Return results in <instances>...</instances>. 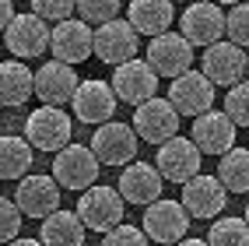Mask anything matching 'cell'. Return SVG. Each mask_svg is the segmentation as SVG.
<instances>
[{"mask_svg": "<svg viewBox=\"0 0 249 246\" xmlns=\"http://www.w3.org/2000/svg\"><path fill=\"white\" fill-rule=\"evenodd\" d=\"M74 134V127H71V116L63 113L60 106H42V109H32L28 113V120H25V141L36 148V151H63Z\"/></svg>", "mask_w": 249, "mask_h": 246, "instance_id": "cell-1", "label": "cell"}, {"mask_svg": "<svg viewBox=\"0 0 249 246\" xmlns=\"http://www.w3.org/2000/svg\"><path fill=\"white\" fill-rule=\"evenodd\" d=\"M98 169H102V162L95 158L91 144H67L53 158V179L63 190H77V193H85L88 187H95Z\"/></svg>", "mask_w": 249, "mask_h": 246, "instance_id": "cell-2", "label": "cell"}, {"mask_svg": "<svg viewBox=\"0 0 249 246\" xmlns=\"http://www.w3.org/2000/svg\"><path fill=\"white\" fill-rule=\"evenodd\" d=\"M123 193L112 190V187H88L85 193H81L77 201V215L81 222H85V228H91V232H112L116 225H123Z\"/></svg>", "mask_w": 249, "mask_h": 246, "instance_id": "cell-3", "label": "cell"}, {"mask_svg": "<svg viewBox=\"0 0 249 246\" xmlns=\"http://www.w3.org/2000/svg\"><path fill=\"white\" fill-rule=\"evenodd\" d=\"M155 166L161 172L165 183H190L193 176H200V166H204V151L193 144V137H172L158 144V158Z\"/></svg>", "mask_w": 249, "mask_h": 246, "instance_id": "cell-4", "label": "cell"}, {"mask_svg": "<svg viewBox=\"0 0 249 246\" xmlns=\"http://www.w3.org/2000/svg\"><path fill=\"white\" fill-rule=\"evenodd\" d=\"M112 92H116V98L120 102H126V106H144L147 98H155L158 95V74H155V67L147 60H126V63H120V67H112Z\"/></svg>", "mask_w": 249, "mask_h": 246, "instance_id": "cell-5", "label": "cell"}, {"mask_svg": "<svg viewBox=\"0 0 249 246\" xmlns=\"http://www.w3.org/2000/svg\"><path fill=\"white\" fill-rule=\"evenodd\" d=\"M49 39H53V28L49 21H42L39 14H14V21L4 32V42H7V53L14 60H36L49 49Z\"/></svg>", "mask_w": 249, "mask_h": 246, "instance_id": "cell-6", "label": "cell"}, {"mask_svg": "<svg viewBox=\"0 0 249 246\" xmlns=\"http://www.w3.org/2000/svg\"><path fill=\"white\" fill-rule=\"evenodd\" d=\"M137 130L130 123H102L95 127L91 134V151L95 158L102 162V166H130V162H137Z\"/></svg>", "mask_w": 249, "mask_h": 246, "instance_id": "cell-7", "label": "cell"}, {"mask_svg": "<svg viewBox=\"0 0 249 246\" xmlns=\"http://www.w3.org/2000/svg\"><path fill=\"white\" fill-rule=\"evenodd\" d=\"M134 130L141 141H151L155 148L179 137V109L169 102V98H147L144 106L134 109Z\"/></svg>", "mask_w": 249, "mask_h": 246, "instance_id": "cell-8", "label": "cell"}, {"mask_svg": "<svg viewBox=\"0 0 249 246\" xmlns=\"http://www.w3.org/2000/svg\"><path fill=\"white\" fill-rule=\"evenodd\" d=\"M49 53H53V60L71 63V67L85 63L88 57H95V28L88 21H81V18H67V21L53 25Z\"/></svg>", "mask_w": 249, "mask_h": 246, "instance_id": "cell-9", "label": "cell"}, {"mask_svg": "<svg viewBox=\"0 0 249 246\" xmlns=\"http://www.w3.org/2000/svg\"><path fill=\"white\" fill-rule=\"evenodd\" d=\"M147 63L155 67L158 77H179L193 71V46L186 42V36H176V32H161V36H155L151 42H147Z\"/></svg>", "mask_w": 249, "mask_h": 246, "instance_id": "cell-10", "label": "cell"}, {"mask_svg": "<svg viewBox=\"0 0 249 246\" xmlns=\"http://www.w3.org/2000/svg\"><path fill=\"white\" fill-rule=\"evenodd\" d=\"M179 28H182V36H186L190 46L207 49L214 42H221V36H225L221 4H214V0H193V4H186V11L179 18Z\"/></svg>", "mask_w": 249, "mask_h": 246, "instance_id": "cell-11", "label": "cell"}, {"mask_svg": "<svg viewBox=\"0 0 249 246\" xmlns=\"http://www.w3.org/2000/svg\"><path fill=\"white\" fill-rule=\"evenodd\" d=\"M169 102L179 109V116H204L214 109V81L204 71H186L169 85Z\"/></svg>", "mask_w": 249, "mask_h": 246, "instance_id": "cell-12", "label": "cell"}, {"mask_svg": "<svg viewBox=\"0 0 249 246\" xmlns=\"http://www.w3.org/2000/svg\"><path fill=\"white\" fill-rule=\"evenodd\" d=\"M144 232H147V239H155V243H179V239H186V232H190V211L182 208V201L161 197V201L147 204V211H144Z\"/></svg>", "mask_w": 249, "mask_h": 246, "instance_id": "cell-13", "label": "cell"}, {"mask_svg": "<svg viewBox=\"0 0 249 246\" xmlns=\"http://www.w3.org/2000/svg\"><path fill=\"white\" fill-rule=\"evenodd\" d=\"M246 49L242 46H235V42H228V39H221V42H214V46H207L204 49V74L214 81V88H235L239 81L246 77Z\"/></svg>", "mask_w": 249, "mask_h": 246, "instance_id": "cell-14", "label": "cell"}, {"mask_svg": "<svg viewBox=\"0 0 249 246\" xmlns=\"http://www.w3.org/2000/svg\"><path fill=\"white\" fill-rule=\"evenodd\" d=\"M116 106H120V98H116L112 85H109V81H95V77L81 81V88H77L74 102H71L74 116L81 123H91V127L109 123L116 116Z\"/></svg>", "mask_w": 249, "mask_h": 246, "instance_id": "cell-15", "label": "cell"}, {"mask_svg": "<svg viewBox=\"0 0 249 246\" xmlns=\"http://www.w3.org/2000/svg\"><path fill=\"white\" fill-rule=\"evenodd\" d=\"M63 187L56 183L53 176H25L18 190H14V204L21 208V215L25 218H39L46 222L53 211H60V193Z\"/></svg>", "mask_w": 249, "mask_h": 246, "instance_id": "cell-16", "label": "cell"}, {"mask_svg": "<svg viewBox=\"0 0 249 246\" xmlns=\"http://www.w3.org/2000/svg\"><path fill=\"white\" fill-rule=\"evenodd\" d=\"M228 204V190L218 176H193L190 183H182V208L190 211V218H218Z\"/></svg>", "mask_w": 249, "mask_h": 246, "instance_id": "cell-17", "label": "cell"}, {"mask_svg": "<svg viewBox=\"0 0 249 246\" xmlns=\"http://www.w3.org/2000/svg\"><path fill=\"white\" fill-rule=\"evenodd\" d=\"M95 57L109 63V67H120V63L134 60L137 57V32L130 21L116 18L109 25H98L95 28Z\"/></svg>", "mask_w": 249, "mask_h": 246, "instance_id": "cell-18", "label": "cell"}, {"mask_svg": "<svg viewBox=\"0 0 249 246\" xmlns=\"http://www.w3.org/2000/svg\"><path fill=\"white\" fill-rule=\"evenodd\" d=\"M235 123L228 120V113L225 109H211V113H204V116H196L193 120V144L200 148L204 155H228L231 148H235Z\"/></svg>", "mask_w": 249, "mask_h": 246, "instance_id": "cell-19", "label": "cell"}, {"mask_svg": "<svg viewBox=\"0 0 249 246\" xmlns=\"http://www.w3.org/2000/svg\"><path fill=\"white\" fill-rule=\"evenodd\" d=\"M77 88H81V81L71 63L49 60L36 71V95L42 106H67V102H74Z\"/></svg>", "mask_w": 249, "mask_h": 246, "instance_id": "cell-20", "label": "cell"}, {"mask_svg": "<svg viewBox=\"0 0 249 246\" xmlns=\"http://www.w3.org/2000/svg\"><path fill=\"white\" fill-rule=\"evenodd\" d=\"M161 172H158V166L151 162H130V166L120 172V183H116V190L123 193V201L126 204H155V201H161Z\"/></svg>", "mask_w": 249, "mask_h": 246, "instance_id": "cell-21", "label": "cell"}, {"mask_svg": "<svg viewBox=\"0 0 249 246\" xmlns=\"http://www.w3.org/2000/svg\"><path fill=\"white\" fill-rule=\"evenodd\" d=\"M176 18L172 11V0H130V11H126V21L134 25L137 36H161V32H169Z\"/></svg>", "mask_w": 249, "mask_h": 246, "instance_id": "cell-22", "label": "cell"}, {"mask_svg": "<svg viewBox=\"0 0 249 246\" xmlns=\"http://www.w3.org/2000/svg\"><path fill=\"white\" fill-rule=\"evenodd\" d=\"M36 95V74L25 67V60L0 63V106H25Z\"/></svg>", "mask_w": 249, "mask_h": 246, "instance_id": "cell-23", "label": "cell"}, {"mask_svg": "<svg viewBox=\"0 0 249 246\" xmlns=\"http://www.w3.org/2000/svg\"><path fill=\"white\" fill-rule=\"evenodd\" d=\"M85 222H81V215L77 211H53L46 222H42V228H39V239L46 243V246H85Z\"/></svg>", "mask_w": 249, "mask_h": 246, "instance_id": "cell-24", "label": "cell"}, {"mask_svg": "<svg viewBox=\"0 0 249 246\" xmlns=\"http://www.w3.org/2000/svg\"><path fill=\"white\" fill-rule=\"evenodd\" d=\"M32 155H36V148H32L25 137H0V179H14V183H21L32 169Z\"/></svg>", "mask_w": 249, "mask_h": 246, "instance_id": "cell-25", "label": "cell"}, {"mask_svg": "<svg viewBox=\"0 0 249 246\" xmlns=\"http://www.w3.org/2000/svg\"><path fill=\"white\" fill-rule=\"evenodd\" d=\"M218 179L228 193H249V148H231L218 162Z\"/></svg>", "mask_w": 249, "mask_h": 246, "instance_id": "cell-26", "label": "cell"}, {"mask_svg": "<svg viewBox=\"0 0 249 246\" xmlns=\"http://www.w3.org/2000/svg\"><path fill=\"white\" fill-rule=\"evenodd\" d=\"M211 246H249V222L246 218H218L207 232Z\"/></svg>", "mask_w": 249, "mask_h": 246, "instance_id": "cell-27", "label": "cell"}, {"mask_svg": "<svg viewBox=\"0 0 249 246\" xmlns=\"http://www.w3.org/2000/svg\"><path fill=\"white\" fill-rule=\"evenodd\" d=\"M120 7H123V0H77V18L98 28V25H109L120 18Z\"/></svg>", "mask_w": 249, "mask_h": 246, "instance_id": "cell-28", "label": "cell"}, {"mask_svg": "<svg viewBox=\"0 0 249 246\" xmlns=\"http://www.w3.org/2000/svg\"><path fill=\"white\" fill-rule=\"evenodd\" d=\"M225 36H228V42L249 49V0L235 4V7L225 14Z\"/></svg>", "mask_w": 249, "mask_h": 246, "instance_id": "cell-29", "label": "cell"}, {"mask_svg": "<svg viewBox=\"0 0 249 246\" xmlns=\"http://www.w3.org/2000/svg\"><path fill=\"white\" fill-rule=\"evenodd\" d=\"M225 113L235 127H249V81H239L225 95Z\"/></svg>", "mask_w": 249, "mask_h": 246, "instance_id": "cell-30", "label": "cell"}, {"mask_svg": "<svg viewBox=\"0 0 249 246\" xmlns=\"http://www.w3.org/2000/svg\"><path fill=\"white\" fill-rule=\"evenodd\" d=\"M77 11V0H32V14H39L42 21H67L71 14Z\"/></svg>", "mask_w": 249, "mask_h": 246, "instance_id": "cell-31", "label": "cell"}, {"mask_svg": "<svg viewBox=\"0 0 249 246\" xmlns=\"http://www.w3.org/2000/svg\"><path fill=\"white\" fill-rule=\"evenodd\" d=\"M21 208L7 201V197H0V243H14L21 236Z\"/></svg>", "mask_w": 249, "mask_h": 246, "instance_id": "cell-32", "label": "cell"}, {"mask_svg": "<svg viewBox=\"0 0 249 246\" xmlns=\"http://www.w3.org/2000/svg\"><path fill=\"white\" fill-rule=\"evenodd\" d=\"M102 246H151V239H147V232L144 228H137V225H116L112 232H106L102 236Z\"/></svg>", "mask_w": 249, "mask_h": 246, "instance_id": "cell-33", "label": "cell"}, {"mask_svg": "<svg viewBox=\"0 0 249 246\" xmlns=\"http://www.w3.org/2000/svg\"><path fill=\"white\" fill-rule=\"evenodd\" d=\"M11 21H14V4L11 0H0V32H7Z\"/></svg>", "mask_w": 249, "mask_h": 246, "instance_id": "cell-34", "label": "cell"}, {"mask_svg": "<svg viewBox=\"0 0 249 246\" xmlns=\"http://www.w3.org/2000/svg\"><path fill=\"white\" fill-rule=\"evenodd\" d=\"M7 246H46L42 239H28V236H18L14 243H7Z\"/></svg>", "mask_w": 249, "mask_h": 246, "instance_id": "cell-35", "label": "cell"}, {"mask_svg": "<svg viewBox=\"0 0 249 246\" xmlns=\"http://www.w3.org/2000/svg\"><path fill=\"white\" fill-rule=\"evenodd\" d=\"M176 246H211V243H207V239H193V236H190V239H179Z\"/></svg>", "mask_w": 249, "mask_h": 246, "instance_id": "cell-36", "label": "cell"}, {"mask_svg": "<svg viewBox=\"0 0 249 246\" xmlns=\"http://www.w3.org/2000/svg\"><path fill=\"white\" fill-rule=\"evenodd\" d=\"M214 4H221V7H235V4H242V0H214Z\"/></svg>", "mask_w": 249, "mask_h": 246, "instance_id": "cell-37", "label": "cell"}, {"mask_svg": "<svg viewBox=\"0 0 249 246\" xmlns=\"http://www.w3.org/2000/svg\"><path fill=\"white\" fill-rule=\"evenodd\" d=\"M246 77H249V57H246Z\"/></svg>", "mask_w": 249, "mask_h": 246, "instance_id": "cell-38", "label": "cell"}, {"mask_svg": "<svg viewBox=\"0 0 249 246\" xmlns=\"http://www.w3.org/2000/svg\"><path fill=\"white\" fill-rule=\"evenodd\" d=\"M246 222H249V201H246Z\"/></svg>", "mask_w": 249, "mask_h": 246, "instance_id": "cell-39", "label": "cell"}, {"mask_svg": "<svg viewBox=\"0 0 249 246\" xmlns=\"http://www.w3.org/2000/svg\"><path fill=\"white\" fill-rule=\"evenodd\" d=\"M172 4H176V0H172ZM186 4H193V0H186Z\"/></svg>", "mask_w": 249, "mask_h": 246, "instance_id": "cell-40", "label": "cell"}]
</instances>
